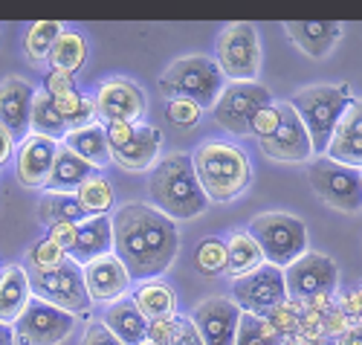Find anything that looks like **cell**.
<instances>
[{"label":"cell","instance_id":"21","mask_svg":"<svg viewBox=\"0 0 362 345\" xmlns=\"http://www.w3.org/2000/svg\"><path fill=\"white\" fill-rule=\"evenodd\" d=\"M325 157L339 166L356 169V171L362 169V99H356L345 108L342 119L334 128V137L327 142Z\"/></svg>","mask_w":362,"mask_h":345},{"label":"cell","instance_id":"40","mask_svg":"<svg viewBox=\"0 0 362 345\" xmlns=\"http://www.w3.org/2000/svg\"><path fill=\"white\" fill-rule=\"evenodd\" d=\"M177 334H180V317L177 313L148 322V342L151 345H174Z\"/></svg>","mask_w":362,"mask_h":345},{"label":"cell","instance_id":"34","mask_svg":"<svg viewBox=\"0 0 362 345\" xmlns=\"http://www.w3.org/2000/svg\"><path fill=\"white\" fill-rule=\"evenodd\" d=\"M73 195H76L78 206H81L90 217L105 215V212L113 206V189H110V183H107L105 177H99V174L87 177Z\"/></svg>","mask_w":362,"mask_h":345},{"label":"cell","instance_id":"35","mask_svg":"<svg viewBox=\"0 0 362 345\" xmlns=\"http://www.w3.org/2000/svg\"><path fill=\"white\" fill-rule=\"evenodd\" d=\"M235 345H284V336L273 325H269L267 319L250 317V313H240Z\"/></svg>","mask_w":362,"mask_h":345},{"label":"cell","instance_id":"36","mask_svg":"<svg viewBox=\"0 0 362 345\" xmlns=\"http://www.w3.org/2000/svg\"><path fill=\"white\" fill-rule=\"evenodd\" d=\"M197 273L206 278H218L226 273V241L221 238H203L194 253Z\"/></svg>","mask_w":362,"mask_h":345},{"label":"cell","instance_id":"41","mask_svg":"<svg viewBox=\"0 0 362 345\" xmlns=\"http://www.w3.org/2000/svg\"><path fill=\"white\" fill-rule=\"evenodd\" d=\"M76 232H78V224H52L47 230V241L55 244L64 256H70V249L76 244Z\"/></svg>","mask_w":362,"mask_h":345},{"label":"cell","instance_id":"48","mask_svg":"<svg viewBox=\"0 0 362 345\" xmlns=\"http://www.w3.org/2000/svg\"><path fill=\"white\" fill-rule=\"evenodd\" d=\"M0 345H15L12 325H4V322H0Z\"/></svg>","mask_w":362,"mask_h":345},{"label":"cell","instance_id":"45","mask_svg":"<svg viewBox=\"0 0 362 345\" xmlns=\"http://www.w3.org/2000/svg\"><path fill=\"white\" fill-rule=\"evenodd\" d=\"M174 345H203V339H200V334L189 317H180V334H177Z\"/></svg>","mask_w":362,"mask_h":345},{"label":"cell","instance_id":"42","mask_svg":"<svg viewBox=\"0 0 362 345\" xmlns=\"http://www.w3.org/2000/svg\"><path fill=\"white\" fill-rule=\"evenodd\" d=\"M276 125H279V108H276V102H273V105L264 108V111L255 116V122H252V134H255L258 142H261V140H267L269 134L276 131Z\"/></svg>","mask_w":362,"mask_h":345},{"label":"cell","instance_id":"46","mask_svg":"<svg viewBox=\"0 0 362 345\" xmlns=\"http://www.w3.org/2000/svg\"><path fill=\"white\" fill-rule=\"evenodd\" d=\"M334 345H362V322H354L348 328H342L334 339Z\"/></svg>","mask_w":362,"mask_h":345},{"label":"cell","instance_id":"8","mask_svg":"<svg viewBox=\"0 0 362 345\" xmlns=\"http://www.w3.org/2000/svg\"><path fill=\"white\" fill-rule=\"evenodd\" d=\"M26 276H29V290H33V296L58 310H67L73 317H78V313H87L90 305H93L84 290L81 267L70 259H64L52 270H26Z\"/></svg>","mask_w":362,"mask_h":345},{"label":"cell","instance_id":"20","mask_svg":"<svg viewBox=\"0 0 362 345\" xmlns=\"http://www.w3.org/2000/svg\"><path fill=\"white\" fill-rule=\"evenodd\" d=\"M33 96H35V87L21 76H9L0 81V125L9 131L15 142L33 134V128H29Z\"/></svg>","mask_w":362,"mask_h":345},{"label":"cell","instance_id":"14","mask_svg":"<svg viewBox=\"0 0 362 345\" xmlns=\"http://www.w3.org/2000/svg\"><path fill=\"white\" fill-rule=\"evenodd\" d=\"M339 285V270L337 261L327 259L322 253H308L298 256L290 267H284V288H287V299H298V302H316V299H327L330 293H337Z\"/></svg>","mask_w":362,"mask_h":345},{"label":"cell","instance_id":"17","mask_svg":"<svg viewBox=\"0 0 362 345\" xmlns=\"http://www.w3.org/2000/svg\"><path fill=\"white\" fill-rule=\"evenodd\" d=\"M189 319L197 328L203 345H235L240 310L232 299H223V296L206 299L192 310Z\"/></svg>","mask_w":362,"mask_h":345},{"label":"cell","instance_id":"7","mask_svg":"<svg viewBox=\"0 0 362 345\" xmlns=\"http://www.w3.org/2000/svg\"><path fill=\"white\" fill-rule=\"evenodd\" d=\"M215 64L229 81H255L261 73V44L255 26L247 21L226 23L215 44Z\"/></svg>","mask_w":362,"mask_h":345},{"label":"cell","instance_id":"26","mask_svg":"<svg viewBox=\"0 0 362 345\" xmlns=\"http://www.w3.org/2000/svg\"><path fill=\"white\" fill-rule=\"evenodd\" d=\"M62 148L73 151L78 160H84L90 169H105L110 163V151H107V140H105V125H87V128H76L67 131L62 140Z\"/></svg>","mask_w":362,"mask_h":345},{"label":"cell","instance_id":"37","mask_svg":"<svg viewBox=\"0 0 362 345\" xmlns=\"http://www.w3.org/2000/svg\"><path fill=\"white\" fill-rule=\"evenodd\" d=\"M64 33V26L58 23V21H38L29 26V33H26V55L33 58V61H47L52 44L58 41V35Z\"/></svg>","mask_w":362,"mask_h":345},{"label":"cell","instance_id":"47","mask_svg":"<svg viewBox=\"0 0 362 345\" xmlns=\"http://www.w3.org/2000/svg\"><path fill=\"white\" fill-rule=\"evenodd\" d=\"M12 148H15V140L9 137V131L4 128V125H0V166L12 157Z\"/></svg>","mask_w":362,"mask_h":345},{"label":"cell","instance_id":"24","mask_svg":"<svg viewBox=\"0 0 362 345\" xmlns=\"http://www.w3.org/2000/svg\"><path fill=\"white\" fill-rule=\"evenodd\" d=\"M113 253V230H110V217L107 215H96L87 217V221L78 224L76 232V244L70 249V261H76L78 267H84L87 261H93L99 256Z\"/></svg>","mask_w":362,"mask_h":345},{"label":"cell","instance_id":"29","mask_svg":"<svg viewBox=\"0 0 362 345\" xmlns=\"http://www.w3.org/2000/svg\"><path fill=\"white\" fill-rule=\"evenodd\" d=\"M47 61H49L52 70L67 73V76H73L76 70H81L84 61H87V41H84V35H78V33H62V35H58V41L52 44Z\"/></svg>","mask_w":362,"mask_h":345},{"label":"cell","instance_id":"23","mask_svg":"<svg viewBox=\"0 0 362 345\" xmlns=\"http://www.w3.org/2000/svg\"><path fill=\"white\" fill-rule=\"evenodd\" d=\"M122 345H145L148 342V319L136 310L131 296H122L119 302L105 307V317L99 319Z\"/></svg>","mask_w":362,"mask_h":345},{"label":"cell","instance_id":"10","mask_svg":"<svg viewBox=\"0 0 362 345\" xmlns=\"http://www.w3.org/2000/svg\"><path fill=\"white\" fill-rule=\"evenodd\" d=\"M110 163L125 171H148L160 160L163 134L151 125H105Z\"/></svg>","mask_w":362,"mask_h":345},{"label":"cell","instance_id":"16","mask_svg":"<svg viewBox=\"0 0 362 345\" xmlns=\"http://www.w3.org/2000/svg\"><path fill=\"white\" fill-rule=\"evenodd\" d=\"M93 105L105 125H136L145 113V93L131 79H107Z\"/></svg>","mask_w":362,"mask_h":345},{"label":"cell","instance_id":"5","mask_svg":"<svg viewBox=\"0 0 362 345\" xmlns=\"http://www.w3.org/2000/svg\"><path fill=\"white\" fill-rule=\"evenodd\" d=\"M157 84L168 102L186 99V102H194L200 111H206L218 102L221 90H223V76L215 64V58L183 55V58H177L171 67L163 70Z\"/></svg>","mask_w":362,"mask_h":345},{"label":"cell","instance_id":"13","mask_svg":"<svg viewBox=\"0 0 362 345\" xmlns=\"http://www.w3.org/2000/svg\"><path fill=\"white\" fill-rule=\"evenodd\" d=\"M76 328V317L67 310H58L41 299H29L23 313L15 319L12 334L15 345H58L64 342Z\"/></svg>","mask_w":362,"mask_h":345},{"label":"cell","instance_id":"9","mask_svg":"<svg viewBox=\"0 0 362 345\" xmlns=\"http://www.w3.org/2000/svg\"><path fill=\"white\" fill-rule=\"evenodd\" d=\"M269 105H273V96H269V90L264 84L229 81V84H223L218 102L212 105V116L232 137H247V134H252L255 116Z\"/></svg>","mask_w":362,"mask_h":345},{"label":"cell","instance_id":"28","mask_svg":"<svg viewBox=\"0 0 362 345\" xmlns=\"http://www.w3.org/2000/svg\"><path fill=\"white\" fill-rule=\"evenodd\" d=\"M134 305L142 317L151 322V319H163V317H171L177 310V299H174V290L165 285L163 278H151V281H139V288L134 290Z\"/></svg>","mask_w":362,"mask_h":345},{"label":"cell","instance_id":"49","mask_svg":"<svg viewBox=\"0 0 362 345\" xmlns=\"http://www.w3.org/2000/svg\"><path fill=\"white\" fill-rule=\"evenodd\" d=\"M287 345H334V339H322V336H313V339H293Z\"/></svg>","mask_w":362,"mask_h":345},{"label":"cell","instance_id":"27","mask_svg":"<svg viewBox=\"0 0 362 345\" xmlns=\"http://www.w3.org/2000/svg\"><path fill=\"white\" fill-rule=\"evenodd\" d=\"M96 171L90 169L84 160L67 148L58 145V154H55V163H52V171H49V180H47V192H62V195H73L78 186L93 177Z\"/></svg>","mask_w":362,"mask_h":345},{"label":"cell","instance_id":"50","mask_svg":"<svg viewBox=\"0 0 362 345\" xmlns=\"http://www.w3.org/2000/svg\"><path fill=\"white\" fill-rule=\"evenodd\" d=\"M359 180H362V169H359Z\"/></svg>","mask_w":362,"mask_h":345},{"label":"cell","instance_id":"22","mask_svg":"<svg viewBox=\"0 0 362 345\" xmlns=\"http://www.w3.org/2000/svg\"><path fill=\"white\" fill-rule=\"evenodd\" d=\"M284 33L290 41L310 58H325L342 38L339 21H287Z\"/></svg>","mask_w":362,"mask_h":345},{"label":"cell","instance_id":"39","mask_svg":"<svg viewBox=\"0 0 362 345\" xmlns=\"http://www.w3.org/2000/svg\"><path fill=\"white\" fill-rule=\"evenodd\" d=\"M200 116H203V111L194 102H186V99H171L165 105V122L174 125V128L189 131L200 122Z\"/></svg>","mask_w":362,"mask_h":345},{"label":"cell","instance_id":"4","mask_svg":"<svg viewBox=\"0 0 362 345\" xmlns=\"http://www.w3.org/2000/svg\"><path fill=\"white\" fill-rule=\"evenodd\" d=\"M351 102H354L351 87L342 84V81H337V84H327V81L325 84H308L290 99V108L296 111V116L301 119V125H305V131L310 137L313 154L325 157L337 122L342 119V113Z\"/></svg>","mask_w":362,"mask_h":345},{"label":"cell","instance_id":"1","mask_svg":"<svg viewBox=\"0 0 362 345\" xmlns=\"http://www.w3.org/2000/svg\"><path fill=\"white\" fill-rule=\"evenodd\" d=\"M113 256L122 261L131 281L160 278L177 259L180 232L177 224L160 215L154 206L125 203L110 217Z\"/></svg>","mask_w":362,"mask_h":345},{"label":"cell","instance_id":"38","mask_svg":"<svg viewBox=\"0 0 362 345\" xmlns=\"http://www.w3.org/2000/svg\"><path fill=\"white\" fill-rule=\"evenodd\" d=\"M67 256L58 249L55 244H49L47 238L44 241H35L33 247L26 249V261H29V270H52L58 267Z\"/></svg>","mask_w":362,"mask_h":345},{"label":"cell","instance_id":"25","mask_svg":"<svg viewBox=\"0 0 362 345\" xmlns=\"http://www.w3.org/2000/svg\"><path fill=\"white\" fill-rule=\"evenodd\" d=\"M29 299H33V290H29L26 267L6 264L0 270V322L15 325V319L23 313Z\"/></svg>","mask_w":362,"mask_h":345},{"label":"cell","instance_id":"6","mask_svg":"<svg viewBox=\"0 0 362 345\" xmlns=\"http://www.w3.org/2000/svg\"><path fill=\"white\" fill-rule=\"evenodd\" d=\"M247 235L258 244L261 256L273 267H290L298 256L308 253V230L305 221L290 212H264L250 221Z\"/></svg>","mask_w":362,"mask_h":345},{"label":"cell","instance_id":"51","mask_svg":"<svg viewBox=\"0 0 362 345\" xmlns=\"http://www.w3.org/2000/svg\"><path fill=\"white\" fill-rule=\"evenodd\" d=\"M145 345H151V342H145Z\"/></svg>","mask_w":362,"mask_h":345},{"label":"cell","instance_id":"12","mask_svg":"<svg viewBox=\"0 0 362 345\" xmlns=\"http://www.w3.org/2000/svg\"><path fill=\"white\" fill-rule=\"evenodd\" d=\"M310 189L339 212H359L362 209V180L356 169L339 166L327 157H316L308 166Z\"/></svg>","mask_w":362,"mask_h":345},{"label":"cell","instance_id":"3","mask_svg":"<svg viewBox=\"0 0 362 345\" xmlns=\"http://www.w3.org/2000/svg\"><path fill=\"white\" fill-rule=\"evenodd\" d=\"M192 166L209 203H229L252 183L250 157L229 142H203L192 154Z\"/></svg>","mask_w":362,"mask_h":345},{"label":"cell","instance_id":"33","mask_svg":"<svg viewBox=\"0 0 362 345\" xmlns=\"http://www.w3.org/2000/svg\"><path fill=\"white\" fill-rule=\"evenodd\" d=\"M58 113H62L67 131H76V128H87V125H93V116H96V105L93 99L81 96L78 90H70L64 96H55L52 99Z\"/></svg>","mask_w":362,"mask_h":345},{"label":"cell","instance_id":"30","mask_svg":"<svg viewBox=\"0 0 362 345\" xmlns=\"http://www.w3.org/2000/svg\"><path fill=\"white\" fill-rule=\"evenodd\" d=\"M264 264V256L258 244L247 235V232H235L229 241H226V276H247L252 270H258Z\"/></svg>","mask_w":362,"mask_h":345},{"label":"cell","instance_id":"11","mask_svg":"<svg viewBox=\"0 0 362 345\" xmlns=\"http://www.w3.org/2000/svg\"><path fill=\"white\" fill-rule=\"evenodd\" d=\"M232 302L238 305L240 313L267 319L276 307L287 302V288H284V270L273 264H261L258 270L235 278L232 285Z\"/></svg>","mask_w":362,"mask_h":345},{"label":"cell","instance_id":"18","mask_svg":"<svg viewBox=\"0 0 362 345\" xmlns=\"http://www.w3.org/2000/svg\"><path fill=\"white\" fill-rule=\"evenodd\" d=\"M81 276H84V290H87L90 302L113 305L122 296H128L131 276H128V270L122 267V261H119L113 253L87 261L81 267Z\"/></svg>","mask_w":362,"mask_h":345},{"label":"cell","instance_id":"2","mask_svg":"<svg viewBox=\"0 0 362 345\" xmlns=\"http://www.w3.org/2000/svg\"><path fill=\"white\" fill-rule=\"evenodd\" d=\"M148 192H151V206L160 215H165L168 221H192V217L209 209V200L192 166V154L183 151L165 154L151 166Z\"/></svg>","mask_w":362,"mask_h":345},{"label":"cell","instance_id":"19","mask_svg":"<svg viewBox=\"0 0 362 345\" xmlns=\"http://www.w3.org/2000/svg\"><path fill=\"white\" fill-rule=\"evenodd\" d=\"M58 145L62 142L49 140L44 134H29L21 140L18 163H15L21 186H26V189H44L49 180V171H52V163H55Z\"/></svg>","mask_w":362,"mask_h":345},{"label":"cell","instance_id":"43","mask_svg":"<svg viewBox=\"0 0 362 345\" xmlns=\"http://www.w3.org/2000/svg\"><path fill=\"white\" fill-rule=\"evenodd\" d=\"M70 90H76L73 76H67V73H58V70H49V73H47V79H44V93H47L49 99H55V96H64V93H70Z\"/></svg>","mask_w":362,"mask_h":345},{"label":"cell","instance_id":"31","mask_svg":"<svg viewBox=\"0 0 362 345\" xmlns=\"http://www.w3.org/2000/svg\"><path fill=\"white\" fill-rule=\"evenodd\" d=\"M38 217L41 224L52 227V224H81L87 221V212L78 206L76 195H62V192H47L38 203Z\"/></svg>","mask_w":362,"mask_h":345},{"label":"cell","instance_id":"15","mask_svg":"<svg viewBox=\"0 0 362 345\" xmlns=\"http://www.w3.org/2000/svg\"><path fill=\"white\" fill-rule=\"evenodd\" d=\"M276 108H279V125L267 140L258 142L261 151L279 163H305L313 154L305 125H301V119L290 108V102H276Z\"/></svg>","mask_w":362,"mask_h":345},{"label":"cell","instance_id":"32","mask_svg":"<svg viewBox=\"0 0 362 345\" xmlns=\"http://www.w3.org/2000/svg\"><path fill=\"white\" fill-rule=\"evenodd\" d=\"M29 128H33V134H44V137L58 140V142H62L64 134H67V125H64L62 113H58L55 102L47 96L44 90H35V96H33V113H29Z\"/></svg>","mask_w":362,"mask_h":345},{"label":"cell","instance_id":"44","mask_svg":"<svg viewBox=\"0 0 362 345\" xmlns=\"http://www.w3.org/2000/svg\"><path fill=\"white\" fill-rule=\"evenodd\" d=\"M81 345H122L102 322H90L84 328V336H81Z\"/></svg>","mask_w":362,"mask_h":345}]
</instances>
